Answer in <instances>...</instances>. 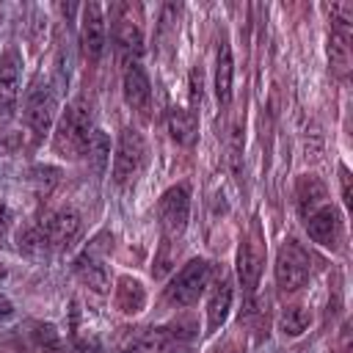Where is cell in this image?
I'll use <instances>...</instances> for the list:
<instances>
[{"label":"cell","mask_w":353,"mask_h":353,"mask_svg":"<svg viewBox=\"0 0 353 353\" xmlns=\"http://www.w3.org/2000/svg\"><path fill=\"white\" fill-rule=\"evenodd\" d=\"M55 110H58L55 88L47 80L36 77L30 83V88L25 94V105H22V116H25V124H28L33 141H41L50 132V127L55 121Z\"/></svg>","instance_id":"7a4b0ae2"},{"label":"cell","mask_w":353,"mask_h":353,"mask_svg":"<svg viewBox=\"0 0 353 353\" xmlns=\"http://www.w3.org/2000/svg\"><path fill=\"white\" fill-rule=\"evenodd\" d=\"M146 165V141L138 130L124 127L113 152V182L116 185H130L138 179V174Z\"/></svg>","instance_id":"277c9868"},{"label":"cell","mask_w":353,"mask_h":353,"mask_svg":"<svg viewBox=\"0 0 353 353\" xmlns=\"http://www.w3.org/2000/svg\"><path fill=\"white\" fill-rule=\"evenodd\" d=\"M168 350H171V334L165 328H146L121 353H168Z\"/></svg>","instance_id":"44dd1931"},{"label":"cell","mask_w":353,"mask_h":353,"mask_svg":"<svg viewBox=\"0 0 353 353\" xmlns=\"http://www.w3.org/2000/svg\"><path fill=\"white\" fill-rule=\"evenodd\" d=\"M94 113H91V102L85 97H77L74 102H69L66 113L58 121V132H55V152L61 157H80L88 149L91 132H94Z\"/></svg>","instance_id":"6da1fadb"},{"label":"cell","mask_w":353,"mask_h":353,"mask_svg":"<svg viewBox=\"0 0 353 353\" xmlns=\"http://www.w3.org/2000/svg\"><path fill=\"white\" fill-rule=\"evenodd\" d=\"M19 99V66L14 55L0 58V119H8Z\"/></svg>","instance_id":"9a60e30c"},{"label":"cell","mask_w":353,"mask_h":353,"mask_svg":"<svg viewBox=\"0 0 353 353\" xmlns=\"http://www.w3.org/2000/svg\"><path fill=\"white\" fill-rule=\"evenodd\" d=\"M14 314V303L0 292V320H6V317H11Z\"/></svg>","instance_id":"83f0119b"},{"label":"cell","mask_w":353,"mask_h":353,"mask_svg":"<svg viewBox=\"0 0 353 353\" xmlns=\"http://www.w3.org/2000/svg\"><path fill=\"white\" fill-rule=\"evenodd\" d=\"M309 323H312V314L303 306H290V309L281 312L279 328H281L284 336H298V334H303L309 328Z\"/></svg>","instance_id":"603a6c76"},{"label":"cell","mask_w":353,"mask_h":353,"mask_svg":"<svg viewBox=\"0 0 353 353\" xmlns=\"http://www.w3.org/2000/svg\"><path fill=\"white\" fill-rule=\"evenodd\" d=\"M201 69L196 66V69H190V108L196 110L199 105H201Z\"/></svg>","instance_id":"d4e9b609"},{"label":"cell","mask_w":353,"mask_h":353,"mask_svg":"<svg viewBox=\"0 0 353 353\" xmlns=\"http://www.w3.org/2000/svg\"><path fill=\"white\" fill-rule=\"evenodd\" d=\"M19 251L22 254H28V256H41V254H47V237L41 234V229H39V223H33V226H25L22 232H19Z\"/></svg>","instance_id":"cb8c5ba5"},{"label":"cell","mask_w":353,"mask_h":353,"mask_svg":"<svg viewBox=\"0 0 353 353\" xmlns=\"http://www.w3.org/2000/svg\"><path fill=\"white\" fill-rule=\"evenodd\" d=\"M210 284V262L207 259H190L168 284L165 298L176 306H193L201 292Z\"/></svg>","instance_id":"52a82bcc"},{"label":"cell","mask_w":353,"mask_h":353,"mask_svg":"<svg viewBox=\"0 0 353 353\" xmlns=\"http://www.w3.org/2000/svg\"><path fill=\"white\" fill-rule=\"evenodd\" d=\"M113 44H116L119 61H121L124 66H127V63L141 61V52H143V39H141L138 25H135L130 17H119V19L113 22Z\"/></svg>","instance_id":"4fadbf2b"},{"label":"cell","mask_w":353,"mask_h":353,"mask_svg":"<svg viewBox=\"0 0 353 353\" xmlns=\"http://www.w3.org/2000/svg\"><path fill=\"white\" fill-rule=\"evenodd\" d=\"M232 77H234V61H232V47L226 33H221L218 41V55H215V97L226 108L232 102Z\"/></svg>","instance_id":"2e32d148"},{"label":"cell","mask_w":353,"mask_h":353,"mask_svg":"<svg viewBox=\"0 0 353 353\" xmlns=\"http://www.w3.org/2000/svg\"><path fill=\"white\" fill-rule=\"evenodd\" d=\"M262 262H265L262 243L256 237H248L237 251V279H240L248 298L256 292V284H259V276H262Z\"/></svg>","instance_id":"8fae6325"},{"label":"cell","mask_w":353,"mask_h":353,"mask_svg":"<svg viewBox=\"0 0 353 353\" xmlns=\"http://www.w3.org/2000/svg\"><path fill=\"white\" fill-rule=\"evenodd\" d=\"M229 309H232V279L223 276L212 284L207 298V334H215L226 323Z\"/></svg>","instance_id":"5bb4252c"},{"label":"cell","mask_w":353,"mask_h":353,"mask_svg":"<svg viewBox=\"0 0 353 353\" xmlns=\"http://www.w3.org/2000/svg\"><path fill=\"white\" fill-rule=\"evenodd\" d=\"M306 232L314 243L325 245V248H334L339 243V234H342V218H339V210L334 204H323L317 207L312 215H306Z\"/></svg>","instance_id":"30bf717a"},{"label":"cell","mask_w":353,"mask_h":353,"mask_svg":"<svg viewBox=\"0 0 353 353\" xmlns=\"http://www.w3.org/2000/svg\"><path fill=\"white\" fill-rule=\"evenodd\" d=\"M11 221H14V215H11V210L6 207V204H0V237L8 232V226H11Z\"/></svg>","instance_id":"4316f807"},{"label":"cell","mask_w":353,"mask_h":353,"mask_svg":"<svg viewBox=\"0 0 353 353\" xmlns=\"http://www.w3.org/2000/svg\"><path fill=\"white\" fill-rule=\"evenodd\" d=\"M121 88H124V102L130 108H135V110H146L149 108V102H152V83H149V74H146L141 61L124 66Z\"/></svg>","instance_id":"7c38bea8"},{"label":"cell","mask_w":353,"mask_h":353,"mask_svg":"<svg viewBox=\"0 0 353 353\" xmlns=\"http://www.w3.org/2000/svg\"><path fill=\"white\" fill-rule=\"evenodd\" d=\"M28 339L39 353H63V339L52 323H44V320L28 323Z\"/></svg>","instance_id":"d6986e66"},{"label":"cell","mask_w":353,"mask_h":353,"mask_svg":"<svg viewBox=\"0 0 353 353\" xmlns=\"http://www.w3.org/2000/svg\"><path fill=\"white\" fill-rule=\"evenodd\" d=\"M339 188H342V204L350 210L353 207V193H350V171L339 165Z\"/></svg>","instance_id":"484cf974"},{"label":"cell","mask_w":353,"mask_h":353,"mask_svg":"<svg viewBox=\"0 0 353 353\" xmlns=\"http://www.w3.org/2000/svg\"><path fill=\"white\" fill-rule=\"evenodd\" d=\"M116 309L121 314H138L143 306H146V290L138 279L132 276H121L116 281Z\"/></svg>","instance_id":"e0dca14e"},{"label":"cell","mask_w":353,"mask_h":353,"mask_svg":"<svg viewBox=\"0 0 353 353\" xmlns=\"http://www.w3.org/2000/svg\"><path fill=\"white\" fill-rule=\"evenodd\" d=\"M39 229H41V234L47 237V245L63 248V245H69V243L80 234V215H77V210H72V207L50 210V212L41 215Z\"/></svg>","instance_id":"9c48e42d"},{"label":"cell","mask_w":353,"mask_h":353,"mask_svg":"<svg viewBox=\"0 0 353 353\" xmlns=\"http://www.w3.org/2000/svg\"><path fill=\"white\" fill-rule=\"evenodd\" d=\"M160 226H163V240H179L182 232L188 229V218H190V188L188 185H171L163 196H160Z\"/></svg>","instance_id":"5b68a950"},{"label":"cell","mask_w":353,"mask_h":353,"mask_svg":"<svg viewBox=\"0 0 353 353\" xmlns=\"http://www.w3.org/2000/svg\"><path fill=\"white\" fill-rule=\"evenodd\" d=\"M168 132L179 146H190L196 141V113L174 105L168 110Z\"/></svg>","instance_id":"ffe728a7"},{"label":"cell","mask_w":353,"mask_h":353,"mask_svg":"<svg viewBox=\"0 0 353 353\" xmlns=\"http://www.w3.org/2000/svg\"><path fill=\"white\" fill-rule=\"evenodd\" d=\"M110 245H113V237L108 232H102L74 259V273L97 295H105L110 290V273H108V265H105V254L110 251Z\"/></svg>","instance_id":"3957f363"},{"label":"cell","mask_w":353,"mask_h":353,"mask_svg":"<svg viewBox=\"0 0 353 353\" xmlns=\"http://www.w3.org/2000/svg\"><path fill=\"white\" fill-rule=\"evenodd\" d=\"M295 199H298V210H301V215L306 218V215H312L317 207L325 204V185H323L317 176L306 174V176L298 179Z\"/></svg>","instance_id":"ac0fdd59"},{"label":"cell","mask_w":353,"mask_h":353,"mask_svg":"<svg viewBox=\"0 0 353 353\" xmlns=\"http://www.w3.org/2000/svg\"><path fill=\"white\" fill-rule=\"evenodd\" d=\"M312 273V256L309 251L295 243V240H287L281 248H279V256H276V281L284 292H295L298 287L306 284Z\"/></svg>","instance_id":"8992f818"},{"label":"cell","mask_w":353,"mask_h":353,"mask_svg":"<svg viewBox=\"0 0 353 353\" xmlns=\"http://www.w3.org/2000/svg\"><path fill=\"white\" fill-rule=\"evenodd\" d=\"M80 44H83V55L97 63L108 47V28H105V17H102V6L99 3H85L83 6V17H80Z\"/></svg>","instance_id":"ba28073f"},{"label":"cell","mask_w":353,"mask_h":353,"mask_svg":"<svg viewBox=\"0 0 353 353\" xmlns=\"http://www.w3.org/2000/svg\"><path fill=\"white\" fill-rule=\"evenodd\" d=\"M85 157H88L94 174H105V168H108V163H110V138H108L102 130H94V132H91Z\"/></svg>","instance_id":"7402d4cb"}]
</instances>
